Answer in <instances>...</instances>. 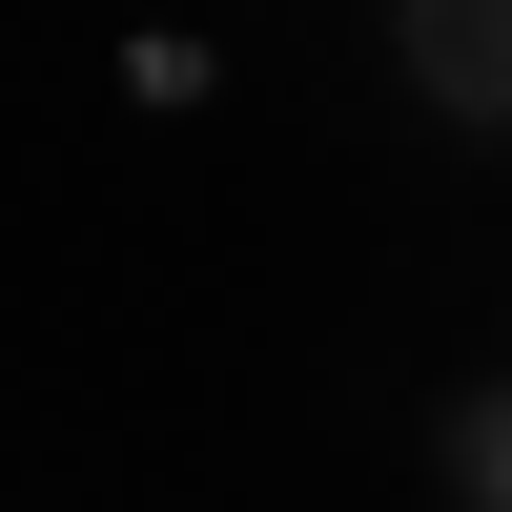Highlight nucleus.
Segmentation results:
<instances>
[{"mask_svg": "<svg viewBox=\"0 0 512 512\" xmlns=\"http://www.w3.org/2000/svg\"><path fill=\"white\" fill-rule=\"evenodd\" d=\"M492 512H512V431H492Z\"/></svg>", "mask_w": 512, "mask_h": 512, "instance_id": "f257e3e1", "label": "nucleus"}]
</instances>
